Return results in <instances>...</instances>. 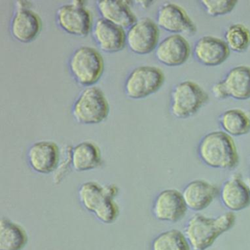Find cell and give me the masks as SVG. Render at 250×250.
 <instances>
[{"mask_svg":"<svg viewBox=\"0 0 250 250\" xmlns=\"http://www.w3.org/2000/svg\"><path fill=\"white\" fill-rule=\"evenodd\" d=\"M219 197L228 211L238 212L250 206V190L239 174H234L222 184Z\"/></svg>","mask_w":250,"mask_h":250,"instance_id":"cell-11","label":"cell"},{"mask_svg":"<svg viewBox=\"0 0 250 250\" xmlns=\"http://www.w3.org/2000/svg\"><path fill=\"white\" fill-rule=\"evenodd\" d=\"M165 83V74L154 66H140L133 70L125 84V94L130 99H145L157 92Z\"/></svg>","mask_w":250,"mask_h":250,"instance_id":"cell-6","label":"cell"},{"mask_svg":"<svg viewBox=\"0 0 250 250\" xmlns=\"http://www.w3.org/2000/svg\"><path fill=\"white\" fill-rule=\"evenodd\" d=\"M187 210L182 192L176 188H167L161 191L152 207L153 216L157 220L170 223L182 220Z\"/></svg>","mask_w":250,"mask_h":250,"instance_id":"cell-7","label":"cell"},{"mask_svg":"<svg viewBox=\"0 0 250 250\" xmlns=\"http://www.w3.org/2000/svg\"><path fill=\"white\" fill-rule=\"evenodd\" d=\"M93 214L102 223L106 225L114 223L120 214L119 206L115 203V197L106 196L93 212Z\"/></svg>","mask_w":250,"mask_h":250,"instance_id":"cell-26","label":"cell"},{"mask_svg":"<svg viewBox=\"0 0 250 250\" xmlns=\"http://www.w3.org/2000/svg\"><path fill=\"white\" fill-rule=\"evenodd\" d=\"M197 153L204 165L213 169L231 170L239 164V155L235 142L223 131L206 134L199 143Z\"/></svg>","mask_w":250,"mask_h":250,"instance_id":"cell-2","label":"cell"},{"mask_svg":"<svg viewBox=\"0 0 250 250\" xmlns=\"http://www.w3.org/2000/svg\"><path fill=\"white\" fill-rule=\"evenodd\" d=\"M202 6L210 17L226 15L233 11L238 1L236 0H202Z\"/></svg>","mask_w":250,"mask_h":250,"instance_id":"cell-27","label":"cell"},{"mask_svg":"<svg viewBox=\"0 0 250 250\" xmlns=\"http://www.w3.org/2000/svg\"><path fill=\"white\" fill-rule=\"evenodd\" d=\"M193 52L200 63L210 67L222 65L230 55L226 42L213 36L200 38L194 44Z\"/></svg>","mask_w":250,"mask_h":250,"instance_id":"cell-14","label":"cell"},{"mask_svg":"<svg viewBox=\"0 0 250 250\" xmlns=\"http://www.w3.org/2000/svg\"><path fill=\"white\" fill-rule=\"evenodd\" d=\"M158 27L173 34L192 36L197 33L192 20L188 17L184 8L173 3L162 5L158 11Z\"/></svg>","mask_w":250,"mask_h":250,"instance_id":"cell-10","label":"cell"},{"mask_svg":"<svg viewBox=\"0 0 250 250\" xmlns=\"http://www.w3.org/2000/svg\"><path fill=\"white\" fill-rule=\"evenodd\" d=\"M27 159L35 172L47 175L58 169L61 152L58 145L53 142H38L29 149Z\"/></svg>","mask_w":250,"mask_h":250,"instance_id":"cell-12","label":"cell"},{"mask_svg":"<svg viewBox=\"0 0 250 250\" xmlns=\"http://www.w3.org/2000/svg\"><path fill=\"white\" fill-rule=\"evenodd\" d=\"M27 231L20 224L8 219L0 220V250H22L28 243Z\"/></svg>","mask_w":250,"mask_h":250,"instance_id":"cell-22","label":"cell"},{"mask_svg":"<svg viewBox=\"0 0 250 250\" xmlns=\"http://www.w3.org/2000/svg\"><path fill=\"white\" fill-rule=\"evenodd\" d=\"M190 53L191 48L187 39L181 35L172 34L159 43L155 55L161 63L175 67L185 63Z\"/></svg>","mask_w":250,"mask_h":250,"instance_id":"cell-13","label":"cell"},{"mask_svg":"<svg viewBox=\"0 0 250 250\" xmlns=\"http://www.w3.org/2000/svg\"><path fill=\"white\" fill-rule=\"evenodd\" d=\"M104 60L96 49L87 46L79 48L71 57L69 68L76 81L83 86L96 84L104 71Z\"/></svg>","mask_w":250,"mask_h":250,"instance_id":"cell-5","label":"cell"},{"mask_svg":"<svg viewBox=\"0 0 250 250\" xmlns=\"http://www.w3.org/2000/svg\"><path fill=\"white\" fill-rule=\"evenodd\" d=\"M72 112L74 119L79 124L84 125L101 124L109 115V103L101 89L88 87L76 101Z\"/></svg>","mask_w":250,"mask_h":250,"instance_id":"cell-4","label":"cell"},{"mask_svg":"<svg viewBox=\"0 0 250 250\" xmlns=\"http://www.w3.org/2000/svg\"><path fill=\"white\" fill-rule=\"evenodd\" d=\"M229 98L244 101L250 99V67L239 65L231 68L222 80Z\"/></svg>","mask_w":250,"mask_h":250,"instance_id":"cell-19","label":"cell"},{"mask_svg":"<svg viewBox=\"0 0 250 250\" xmlns=\"http://www.w3.org/2000/svg\"><path fill=\"white\" fill-rule=\"evenodd\" d=\"M42 21L37 14L30 9L18 10L11 22V34L21 43H30L39 36Z\"/></svg>","mask_w":250,"mask_h":250,"instance_id":"cell-17","label":"cell"},{"mask_svg":"<svg viewBox=\"0 0 250 250\" xmlns=\"http://www.w3.org/2000/svg\"><path fill=\"white\" fill-rule=\"evenodd\" d=\"M159 39L157 24L147 18L137 21L126 33L128 48L137 55H147L154 51L159 45Z\"/></svg>","mask_w":250,"mask_h":250,"instance_id":"cell-8","label":"cell"},{"mask_svg":"<svg viewBox=\"0 0 250 250\" xmlns=\"http://www.w3.org/2000/svg\"><path fill=\"white\" fill-rule=\"evenodd\" d=\"M222 131L231 137H241L250 132V118L240 109H230L219 117Z\"/></svg>","mask_w":250,"mask_h":250,"instance_id":"cell-23","label":"cell"},{"mask_svg":"<svg viewBox=\"0 0 250 250\" xmlns=\"http://www.w3.org/2000/svg\"><path fill=\"white\" fill-rule=\"evenodd\" d=\"M151 250H192L184 231L171 229L156 235L151 243Z\"/></svg>","mask_w":250,"mask_h":250,"instance_id":"cell-24","label":"cell"},{"mask_svg":"<svg viewBox=\"0 0 250 250\" xmlns=\"http://www.w3.org/2000/svg\"><path fill=\"white\" fill-rule=\"evenodd\" d=\"M17 6H18V10H25L29 9V7H30V5H29L28 2H26V1H19L17 2Z\"/></svg>","mask_w":250,"mask_h":250,"instance_id":"cell-29","label":"cell"},{"mask_svg":"<svg viewBox=\"0 0 250 250\" xmlns=\"http://www.w3.org/2000/svg\"><path fill=\"white\" fill-rule=\"evenodd\" d=\"M225 42L229 50L238 53L245 52L250 46V30L244 24H232L225 31Z\"/></svg>","mask_w":250,"mask_h":250,"instance_id":"cell-25","label":"cell"},{"mask_svg":"<svg viewBox=\"0 0 250 250\" xmlns=\"http://www.w3.org/2000/svg\"><path fill=\"white\" fill-rule=\"evenodd\" d=\"M102 154L98 146L90 142H83L71 150V165L77 172H86L99 167Z\"/></svg>","mask_w":250,"mask_h":250,"instance_id":"cell-21","label":"cell"},{"mask_svg":"<svg viewBox=\"0 0 250 250\" xmlns=\"http://www.w3.org/2000/svg\"><path fill=\"white\" fill-rule=\"evenodd\" d=\"M181 192L188 209L200 212L208 208L219 195V188L206 180L197 179L188 183Z\"/></svg>","mask_w":250,"mask_h":250,"instance_id":"cell-15","label":"cell"},{"mask_svg":"<svg viewBox=\"0 0 250 250\" xmlns=\"http://www.w3.org/2000/svg\"><path fill=\"white\" fill-rule=\"evenodd\" d=\"M208 100V95L198 84L183 82L171 92V114L178 119H187L194 116Z\"/></svg>","mask_w":250,"mask_h":250,"instance_id":"cell-3","label":"cell"},{"mask_svg":"<svg viewBox=\"0 0 250 250\" xmlns=\"http://www.w3.org/2000/svg\"><path fill=\"white\" fill-rule=\"evenodd\" d=\"M212 94L213 95L216 99H219V100H224V99H228V92H227L226 88L224 85L222 81L216 83V84H213L211 87Z\"/></svg>","mask_w":250,"mask_h":250,"instance_id":"cell-28","label":"cell"},{"mask_svg":"<svg viewBox=\"0 0 250 250\" xmlns=\"http://www.w3.org/2000/svg\"><path fill=\"white\" fill-rule=\"evenodd\" d=\"M127 2L121 0H100L97 2L98 9L102 19L125 30L137 21Z\"/></svg>","mask_w":250,"mask_h":250,"instance_id":"cell-18","label":"cell"},{"mask_svg":"<svg viewBox=\"0 0 250 250\" xmlns=\"http://www.w3.org/2000/svg\"><path fill=\"white\" fill-rule=\"evenodd\" d=\"M247 184H248L249 187H250V178H249L248 180L247 181Z\"/></svg>","mask_w":250,"mask_h":250,"instance_id":"cell-30","label":"cell"},{"mask_svg":"<svg viewBox=\"0 0 250 250\" xmlns=\"http://www.w3.org/2000/svg\"><path fill=\"white\" fill-rule=\"evenodd\" d=\"M235 222L233 212H225L215 217L196 213L187 221L184 232L191 250H208L221 235L230 230Z\"/></svg>","mask_w":250,"mask_h":250,"instance_id":"cell-1","label":"cell"},{"mask_svg":"<svg viewBox=\"0 0 250 250\" xmlns=\"http://www.w3.org/2000/svg\"><path fill=\"white\" fill-rule=\"evenodd\" d=\"M118 194V188L114 184L103 187L95 181L84 183L79 189V198L82 206L93 213L106 196L115 197Z\"/></svg>","mask_w":250,"mask_h":250,"instance_id":"cell-20","label":"cell"},{"mask_svg":"<svg viewBox=\"0 0 250 250\" xmlns=\"http://www.w3.org/2000/svg\"><path fill=\"white\" fill-rule=\"evenodd\" d=\"M58 25L67 33L86 37L92 29L91 14L84 6L74 3L63 5L57 12Z\"/></svg>","mask_w":250,"mask_h":250,"instance_id":"cell-9","label":"cell"},{"mask_svg":"<svg viewBox=\"0 0 250 250\" xmlns=\"http://www.w3.org/2000/svg\"><path fill=\"white\" fill-rule=\"evenodd\" d=\"M93 36L99 48L106 53L120 52L126 44L125 30L102 18L95 23Z\"/></svg>","mask_w":250,"mask_h":250,"instance_id":"cell-16","label":"cell"}]
</instances>
